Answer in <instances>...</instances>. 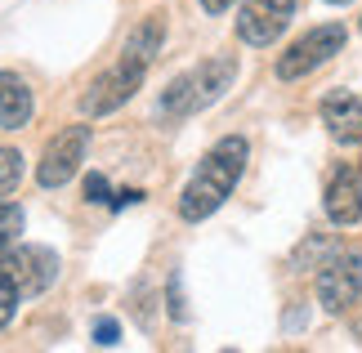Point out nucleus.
Wrapping results in <instances>:
<instances>
[{
	"mask_svg": "<svg viewBox=\"0 0 362 353\" xmlns=\"http://www.w3.org/2000/svg\"><path fill=\"white\" fill-rule=\"evenodd\" d=\"M165 313H170V322H188V304H184V273L165 277Z\"/></svg>",
	"mask_w": 362,
	"mask_h": 353,
	"instance_id": "obj_15",
	"label": "nucleus"
},
{
	"mask_svg": "<svg viewBox=\"0 0 362 353\" xmlns=\"http://www.w3.org/2000/svg\"><path fill=\"white\" fill-rule=\"evenodd\" d=\"M139 202H144V192H139V188H121V192H112V202H107V206L125 210V206H139Z\"/></svg>",
	"mask_w": 362,
	"mask_h": 353,
	"instance_id": "obj_19",
	"label": "nucleus"
},
{
	"mask_svg": "<svg viewBox=\"0 0 362 353\" xmlns=\"http://www.w3.org/2000/svg\"><path fill=\"white\" fill-rule=\"evenodd\" d=\"M246 161H250V144H246L242 134L215 139V144L206 148V157L197 161L192 179L184 183V192H179V219H184V224L211 219L215 210L233 197V188L242 183Z\"/></svg>",
	"mask_w": 362,
	"mask_h": 353,
	"instance_id": "obj_1",
	"label": "nucleus"
},
{
	"mask_svg": "<svg viewBox=\"0 0 362 353\" xmlns=\"http://www.w3.org/2000/svg\"><path fill=\"white\" fill-rule=\"evenodd\" d=\"M344 40H349L344 23H322V27H313V32H304L296 45L277 59V81H304V76H313L317 67L331 63L344 50Z\"/></svg>",
	"mask_w": 362,
	"mask_h": 353,
	"instance_id": "obj_4",
	"label": "nucleus"
},
{
	"mask_svg": "<svg viewBox=\"0 0 362 353\" xmlns=\"http://www.w3.org/2000/svg\"><path fill=\"white\" fill-rule=\"evenodd\" d=\"M233 81H238V59H228V54L202 59L197 67L179 72L170 86L161 90V98H157V117H165V121L197 117V112L215 108L219 98L233 90Z\"/></svg>",
	"mask_w": 362,
	"mask_h": 353,
	"instance_id": "obj_2",
	"label": "nucleus"
},
{
	"mask_svg": "<svg viewBox=\"0 0 362 353\" xmlns=\"http://www.w3.org/2000/svg\"><path fill=\"white\" fill-rule=\"evenodd\" d=\"M86 202H94V206H107V202H112V188H107V179L99 170L86 175Z\"/></svg>",
	"mask_w": 362,
	"mask_h": 353,
	"instance_id": "obj_17",
	"label": "nucleus"
},
{
	"mask_svg": "<svg viewBox=\"0 0 362 353\" xmlns=\"http://www.w3.org/2000/svg\"><path fill=\"white\" fill-rule=\"evenodd\" d=\"M18 304H23V295H18V287H13V282L0 273V331L9 327L13 322V313H18Z\"/></svg>",
	"mask_w": 362,
	"mask_h": 353,
	"instance_id": "obj_16",
	"label": "nucleus"
},
{
	"mask_svg": "<svg viewBox=\"0 0 362 353\" xmlns=\"http://www.w3.org/2000/svg\"><path fill=\"white\" fill-rule=\"evenodd\" d=\"M291 18H296V0H246L238 9V36L246 45L264 50L286 32Z\"/></svg>",
	"mask_w": 362,
	"mask_h": 353,
	"instance_id": "obj_8",
	"label": "nucleus"
},
{
	"mask_svg": "<svg viewBox=\"0 0 362 353\" xmlns=\"http://www.w3.org/2000/svg\"><path fill=\"white\" fill-rule=\"evenodd\" d=\"M322 210L336 228H349V224L362 219V179L354 166H340L336 175L327 179V192H322Z\"/></svg>",
	"mask_w": 362,
	"mask_h": 353,
	"instance_id": "obj_9",
	"label": "nucleus"
},
{
	"mask_svg": "<svg viewBox=\"0 0 362 353\" xmlns=\"http://www.w3.org/2000/svg\"><path fill=\"white\" fill-rule=\"evenodd\" d=\"M148 67L152 63H144V59H134V54H117V63L112 67H103L99 76L86 86V94H81V117H107V112H117V108H125L130 98L144 90V81H148Z\"/></svg>",
	"mask_w": 362,
	"mask_h": 353,
	"instance_id": "obj_3",
	"label": "nucleus"
},
{
	"mask_svg": "<svg viewBox=\"0 0 362 353\" xmlns=\"http://www.w3.org/2000/svg\"><path fill=\"white\" fill-rule=\"evenodd\" d=\"M322 125L336 144H362V94L354 90H336L322 98Z\"/></svg>",
	"mask_w": 362,
	"mask_h": 353,
	"instance_id": "obj_10",
	"label": "nucleus"
},
{
	"mask_svg": "<svg viewBox=\"0 0 362 353\" xmlns=\"http://www.w3.org/2000/svg\"><path fill=\"white\" fill-rule=\"evenodd\" d=\"M86 148H90V125H86V121L59 130V134L45 144V152H40L36 183H40V188H63V183L81 170V161H86Z\"/></svg>",
	"mask_w": 362,
	"mask_h": 353,
	"instance_id": "obj_7",
	"label": "nucleus"
},
{
	"mask_svg": "<svg viewBox=\"0 0 362 353\" xmlns=\"http://www.w3.org/2000/svg\"><path fill=\"white\" fill-rule=\"evenodd\" d=\"M36 112V98L18 72H0V130H23Z\"/></svg>",
	"mask_w": 362,
	"mask_h": 353,
	"instance_id": "obj_11",
	"label": "nucleus"
},
{
	"mask_svg": "<svg viewBox=\"0 0 362 353\" xmlns=\"http://www.w3.org/2000/svg\"><path fill=\"white\" fill-rule=\"evenodd\" d=\"M327 5H349V0H327Z\"/></svg>",
	"mask_w": 362,
	"mask_h": 353,
	"instance_id": "obj_21",
	"label": "nucleus"
},
{
	"mask_svg": "<svg viewBox=\"0 0 362 353\" xmlns=\"http://www.w3.org/2000/svg\"><path fill=\"white\" fill-rule=\"evenodd\" d=\"M121 340V327H117V322L112 318H99V322H94V345H103V349H112Z\"/></svg>",
	"mask_w": 362,
	"mask_h": 353,
	"instance_id": "obj_18",
	"label": "nucleus"
},
{
	"mask_svg": "<svg viewBox=\"0 0 362 353\" xmlns=\"http://www.w3.org/2000/svg\"><path fill=\"white\" fill-rule=\"evenodd\" d=\"M362 300V255L336 250L327 264H317V304L327 313H344Z\"/></svg>",
	"mask_w": 362,
	"mask_h": 353,
	"instance_id": "obj_6",
	"label": "nucleus"
},
{
	"mask_svg": "<svg viewBox=\"0 0 362 353\" xmlns=\"http://www.w3.org/2000/svg\"><path fill=\"white\" fill-rule=\"evenodd\" d=\"M23 170H27L23 152L18 148H0V202H5V197L23 183Z\"/></svg>",
	"mask_w": 362,
	"mask_h": 353,
	"instance_id": "obj_14",
	"label": "nucleus"
},
{
	"mask_svg": "<svg viewBox=\"0 0 362 353\" xmlns=\"http://www.w3.org/2000/svg\"><path fill=\"white\" fill-rule=\"evenodd\" d=\"M23 206H13V202H0V250H9V246H18L23 242Z\"/></svg>",
	"mask_w": 362,
	"mask_h": 353,
	"instance_id": "obj_13",
	"label": "nucleus"
},
{
	"mask_svg": "<svg viewBox=\"0 0 362 353\" xmlns=\"http://www.w3.org/2000/svg\"><path fill=\"white\" fill-rule=\"evenodd\" d=\"M161 45H165V18L161 13H148V18H139L134 23V32L125 36V54H134V59H144V63H152L161 54Z\"/></svg>",
	"mask_w": 362,
	"mask_h": 353,
	"instance_id": "obj_12",
	"label": "nucleus"
},
{
	"mask_svg": "<svg viewBox=\"0 0 362 353\" xmlns=\"http://www.w3.org/2000/svg\"><path fill=\"white\" fill-rule=\"evenodd\" d=\"M0 273H5L13 287H18L23 300L49 291L54 277H59V255L49 246H32V242H18L9 250H0Z\"/></svg>",
	"mask_w": 362,
	"mask_h": 353,
	"instance_id": "obj_5",
	"label": "nucleus"
},
{
	"mask_svg": "<svg viewBox=\"0 0 362 353\" xmlns=\"http://www.w3.org/2000/svg\"><path fill=\"white\" fill-rule=\"evenodd\" d=\"M202 9L206 13H224V9H233V0H202Z\"/></svg>",
	"mask_w": 362,
	"mask_h": 353,
	"instance_id": "obj_20",
	"label": "nucleus"
}]
</instances>
